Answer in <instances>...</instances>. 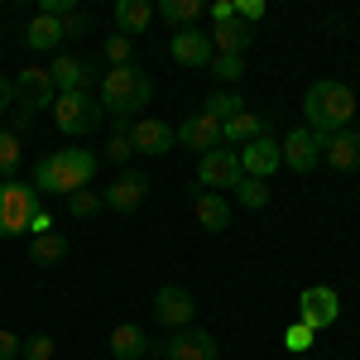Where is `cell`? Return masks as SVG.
Instances as JSON below:
<instances>
[{"mask_svg": "<svg viewBox=\"0 0 360 360\" xmlns=\"http://www.w3.org/2000/svg\"><path fill=\"white\" fill-rule=\"evenodd\" d=\"M10 86H15V106L25 115H34V111H44V106L58 101V86L49 77V68H25L20 77H10Z\"/></svg>", "mask_w": 360, "mask_h": 360, "instance_id": "9", "label": "cell"}, {"mask_svg": "<svg viewBox=\"0 0 360 360\" xmlns=\"http://www.w3.org/2000/svg\"><path fill=\"white\" fill-rule=\"evenodd\" d=\"M68 202V217H77V221H86V217H96L106 202H101V193H91V188H82V193H72V197H63Z\"/></svg>", "mask_w": 360, "mask_h": 360, "instance_id": "31", "label": "cell"}, {"mask_svg": "<svg viewBox=\"0 0 360 360\" xmlns=\"http://www.w3.org/2000/svg\"><path fill=\"white\" fill-rule=\"evenodd\" d=\"M29 259H34L39 269L63 264V259H68V236H63V231H44V236H34V240H29Z\"/></svg>", "mask_w": 360, "mask_h": 360, "instance_id": "25", "label": "cell"}, {"mask_svg": "<svg viewBox=\"0 0 360 360\" xmlns=\"http://www.w3.org/2000/svg\"><path fill=\"white\" fill-rule=\"evenodd\" d=\"M226 20H236V0H217L212 5V25H226Z\"/></svg>", "mask_w": 360, "mask_h": 360, "instance_id": "37", "label": "cell"}, {"mask_svg": "<svg viewBox=\"0 0 360 360\" xmlns=\"http://www.w3.org/2000/svg\"><path fill=\"white\" fill-rule=\"evenodd\" d=\"M20 159H25V144H20V135H10V130L0 125V178H10V173L20 168Z\"/></svg>", "mask_w": 360, "mask_h": 360, "instance_id": "30", "label": "cell"}, {"mask_svg": "<svg viewBox=\"0 0 360 360\" xmlns=\"http://www.w3.org/2000/svg\"><path fill=\"white\" fill-rule=\"evenodd\" d=\"M245 173H240V154H231V149H212V154H202V164H197V188H226V193H236V183H240Z\"/></svg>", "mask_w": 360, "mask_h": 360, "instance_id": "10", "label": "cell"}, {"mask_svg": "<svg viewBox=\"0 0 360 360\" xmlns=\"http://www.w3.org/2000/svg\"><path fill=\"white\" fill-rule=\"evenodd\" d=\"M15 356H20V336L0 327V360H15Z\"/></svg>", "mask_w": 360, "mask_h": 360, "instance_id": "36", "label": "cell"}, {"mask_svg": "<svg viewBox=\"0 0 360 360\" xmlns=\"http://www.w3.org/2000/svg\"><path fill=\"white\" fill-rule=\"evenodd\" d=\"M149 351H154V341H149V332L139 322H115L111 327V356L115 360H144Z\"/></svg>", "mask_w": 360, "mask_h": 360, "instance_id": "19", "label": "cell"}, {"mask_svg": "<svg viewBox=\"0 0 360 360\" xmlns=\"http://www.w3.org/2000/svg\"><path fill=\"white\" fill-rule=\"evenodd\" d=\"M106 159H111V164H130V159H135L130 120H115V125H111V144H106Z\"/></svg>", "mask_w": 360, "mask_h": 360, "instance_id": "28", "label": "cell"}, {"mask_svg": "<svg viewBox=\"0 0 360 360\" xmlns=\"http://www.w3.org/2000/svg\"><path fill=\"white\" fill-rule=\"evenodd\" d=\"M193 212H197V221H202V231H231V202H226L221 193H197L193 197Z\"/></svg>", "mask_w": 360, "mask_h": 360, "instance_id": "22", "label": "cell"}, {"mask_svg": "<svg viewBox=\"0 0 360 360\" xmlns=\"http://www.w3.org/2000/svg\"><path fill=\"white\" fill-rule=\"evenodd\" d=\"M212 72L221 77V86H236V77L245 72V58H231V53H217L212 58Z\"/></svg>", "mask_w": 360, "mask_h": 360, "instance_id": "32", "label": "cell"}, {"mask_svg": "<svg viewBox=\"0 0 360 360\" xmlns=\"http://www.w3.org/2000/svg\"><path fill=\"white\" fill-rule=\"evenodd\" d=\"M193 317H197L193 288H183V283H164V288H154V322H159V327L183 332V327H193Z\"/></svg>", "mask_w": 360, "mask_h": 360, "instance_id": "6", "label": "cell"}, {"mask_svg": "<svg viewBox=\"0 0 360 360\" xmlns=\"http://www.w3.org/2000/svg\"><path fill=\"white\" fill-rule=\"evenodd\" d=\"M278 149H283V168H293V173H312V168L322 164V139L312 135V130H288V135L278 139Z\"/></svg>", "mask_w": 360, "mask_h": 360, "instance_id": "11", "label": "cell"}, {"mask_svg": "<svg viewBox=\"0 0 360 360\" xmlns=\"http://www.w3.org/2000/svg\"><path fill=\"white\" fill-rule=\"evenodd\" d=\"M245 111V96L236 91V86H217L212 96H207V106H202V115H212L217 125H226L231 115H240Z\"/></svg>", "mask_w": 360, "mask_h": 360, "instance_id": "26", "label": "cell"}, {"mask_svg": "<svg viewBox=\"0 0 360 360\" xmlns=\"http://www.w3.org/2000/svg\"><path fill=\"white\" fill-rule=\"evenodd\" d=\"M207 39H212V49H217V53L245 58V49L255 44V29H250V25H240V20H226V25H217L212 34H207Z\"/></svg>", "mask_w": 360, "mask_h": 360, "instance_id": "21", "label": "cell"}, {"mask_svg": "<svg viewBox=\"0 0 360 360\" xmlns=\"http://www.w3.org/2000/svg\"><path fill=\"white\" fill-rule=\"evenodd\" d=\"M154 356L159 360H217L221 346H217V336L202 332V327H183V332L168 336L164 346H154Z\"/></svg>", "mask_w": 360, "mask_h": 360, "instance_id": "8", "label": "cell"}, {"mask_svg": "<svg viewBox=\"0 0 360 360\" xmlns=\"http://www.w3.org/2000/svg\"><path fill=\"white\" fill-rule=\"evenodd\" d=\"M149 25H154V5H149V0H115V29H120L125 39L144 34Z\"/></svg>", "mask_w": 360, "mask_h": 360, "instance_id": "23", "label": "cell"}, {"mask_svg": "<svg viewBox=\"0 0 360 360\" xmlns=\"http://www.w3.org/2000/svg\"><path fill=\"white\" fill-rule=\"evenodd\" d=\"M356 120H360V111H356Z\"/></svg>", "mask_w": 360, "mask_h": 360, "instance_id": "41", "label": "cell"}, {"mask_svg": "<svg viewBox=\"0 0 360 360\" xmlns=\"http://www.w3.org/2000/svg\"><path fill=\"white\" fill-rule=\"evenodd\" d=\"M360 101L356 91L346 82H336V77H317V82L307 86L303 96V115H307V130L317 139H332L341 130H351V120H356Z\"/></svg>", "mask_w": 360, "mask_h": 360, "instance_id": "1", "label": "cell"}, {"mask_svg": "<svg viewBox=\"0 0 360 360\" xmlns=\"http://www.w3.org/2000/svg\"><path fill=\"white\" fill-rule=\"evenodd\" d=\"M15 106V86H10V77H0V115Z\"/></svg>", "mask_w": 360, "mask_h": 360, "instance_id": "39", "label": "cell"}, {"mask_svg": "<svg viewBox=\"0 0 360 360\" xmlns=\"http://www.w3.org/2000/svg\"><path fill=\"white\" fill-rule=\"evenodd\" d=\"M159 20H168L173 29H193L202 20V0H159V10H154Z\"/></svg>", "mask_w": 360, "mask_h": 360, "instance_id": "27", "label": "cell"}, {"mask_svg": "<svg viewBox=\"0 0 360 360\" xmlns=\"http://www.w3.org/2000/svg\"><path fill=\"white\" fill-rule=\"evenodd\" d=\"M101 111H111L115 120H130V115L149 111L154 101V77L139 68V63H125V68H111L101 72Z\"/></svg>", "mask_w": 360, "mask_h": 360, "instance_id": "2", "label": "cell"}, {"mask_svg": "<svg viewBox=\"0 0 360 360\" xmlns=\"http://www.w3.org/2000/svg\"><path fill=\"white\" fill-rule=\"evenodd\" d=\"M322 159L336 173H360V130H341V135L322 139Z\"/></svg>", "mask_w": 360, "mask_h": 360, "instance_id": "18", "label": "cell"}, {"mask_svg": "<svg viewBox=\"0 0 360 360\" xmlns=\"http://www.w3.org/2000/svg\"><path fill=\"white\" fill-rule=\"evenodd\" d=\"M106 58H111V68H125V63H135V44L125 34H111L106 39Z\"/></svg>", "mask_w": 360, "mask_h": 360, "instance_id": "33", "label": "cell"}, {"mask_svg": "<svg viewBox=\"0 0 360 360\" xmlns=\"http://www.w3.org/2000/svg\"><path fill=\"white\" fill-rule=\"evenodd\" d=\"M274 168H283V149H278L274 135H259V139H250L245 149H240V173H245V178L269 183Z\"/></svg>", "mask_w": 360, "mask_h": 360, "instance_id": "12", "label": "cell"}, {"mask_svg": "<svg viewBox=\"0 0 360 360\" xmlns=\"http://www.w3.org/2000/svg\"><path fill=\"white\" fill-rule=\"evenodd\" d=\"M91 178H96V154L91 149H58V154H49L34 168V193L72 197L82 188H91Z\"/></svg>", "mask_w": 360, "mask_h": 360, "instance_id": "3", "label": "cell"}, {"mask_svg": "<svg viewBox=\"0 0 360 360\" xmlns=\"http://www.w3.org/2000/svg\"><path fill=\"white\" fill-rule=\"evenodd\" d=\"M173 135H178V144H188L193 154H212V149H221V125H217L212 115H202V111L188 115Z\"/></svg>", "mask_w": 360, "mask_h": 360, "instance_id": "17", "label": "cell"}, {"mask_svg": "<svg viewBox=\"0 0 360 360\" xmlns=\"http://www.w3.org/2000/svg\"><path fill=\"white\" fill-rule=\"evenodd\" d=\"M298 322L312 327V332H327L341 322V298H336V288L327 283H307L303 293H298Z\"/></svg>", "mask_w": 360, "mask_h": 360, "instance_id": "7", "label": "cell"}, {"mask_svg": "<svg viewBox=\"0 0 360 360\" xmlns=\"http://www.w3.org/2000/svg\"><path fill=\"white\" fill-rule=\"evenodd\" d=\"M259 135H269V130H264V115H255V111H240V115H231V120L221 125V144L226 149H231V144L245 149L250 139H259Z\"/></svg>", "mask_w": 360, "mask_h": 360, "instance_id": "24", "label": "cell"}, {"mask_svg": "<svg viewBox=\"0 0 360 360\" xmlns=\"http://www.w3.org/2000/svg\"><path fill=\"white\" fill-rule=\"evenodd\" d=\"M20 351H25V360H53V336H25L20 341Z\"/></svg>", "mask_w": 360, "mask_h": 360, "instance_id": "35", "label": "cell"}, {"mask_svg": "<svg viewBox=\"0 0 360 360\" xmlns=\"http://www.w3.org/2000/svg\"><path fill=\"white\" fill-rule=\"evenodd\" d=\"M168 53H173V63H183V68H212L217 49H212V39H207V34L193 25V29H173Z\"/></svg>", "mask_w": 360, "mask_h": 360, "instance_id": "13", "label": "cell"}, {"mask_svg": "<svg viewBox=\"0 0 360 360\" xmlns=\"http://www.w3.org/2000/svg\"><path fill=\"white\" fill-rule=\"evenodd\" d=\"M144 193H149V178H144L139 168H125V173L111 178V188L101 193V202H106L111 212H135L139 202H144Z\"/></svg>", "mask_w": 360, "mask_h": 360, "instance_id": "15", "label": "cell"}, {"mask_svg": "<svg viewBox=\"0 0 360 360\" xmlns=\"http://www.w3.org/2000/svg\"><path fill=\"white\" fill-rule=\"evenodd\" d=\"M63 39H68V34H63V20H58V15H44V10H39V15L29 20V29H25V44L34 49V53H58Z\"/></svg>", "mask_w": 360, "mask_h": 360, "instance_id": "20", "label": "cell"}, {"mask_svg": "<svg viewBox=\"0 0 360 360\" xmlns=\"http://www.w3.org/2000/svg\"><path fill=\"white\" fill-rule=\"evenodd\" d=\"M63 34H68V39L86 34V15H68V20H63Z\"/></svg>", "mask_w": 360, "mask_h": 360, "instance_id": "38", "label": "cell"}, {"mask_svg": "<svg viewBox=\"0 0 360 360\" xmlns=\"http://www.w3.org/2000/svg\"><path fill=\"white\" fill-rule=\"evenodd\" d=\"M49 77H53L58 96H63V91H86V86L96 82V68H91V63H86V58L58 53V58H53V68H49Z\"/></svg>", "mask_w": 360, "mask_h": 360, "instance_id": "16", "label": "cell"}, {"mask_svg": "<svg viewBox=\"0 0 360 360\" xmlns=\"http://www.w3.org/2000/svg\"><path fill=\"white\" fill-rule=\"evenodd\" d=\"M130 139H135V154H154V159L178 144L173 125H164L159 115H139V120H130Z\"/></svg>", "mask_w": 360, "mask_h": 360, "instance_id": "14", "label": "cell"}, {"mask_svg": "<svg viewBox=\"0 0 360 360\" xmlns=\"http://www.w3.org/2000/svg\"><path fill=\"white\" fill-rule=\"evenodd\" d=\"M101 101H96V96H91V91H63V96H58L53 101V120H58V130H63V135H91V130H96V125H101Z\"/></svg>", "mask_w": 360, "mask_h": 360, "instance_id": "5", "label": "cell"}, {"mask_svg": "<svg viewBox=\"0 0 360 360\" xmlns=\"http://www.w3.org/2000/svg\"><path fill=\"white\" fill-rule=\"evenodd\" d=\"M34 217H39V193H34V183L5 178V183H0V240L25 236L29 226H34Z\"/></svg>", "mask_w": 360, "mask_h": 360, "instance_id": "4", "label": "cell"}, {"mask_svg": "<svg viewBox=\"0 0 360 360\" xmlns=\"http://www.w3.org/2000/svg\"><path fill=\"white\" fill-rule=\"evenodd\" d=\"M236 202L250 207V212L269 207V183H259V178H240V183H236Z\"/></svg>", "mask_w": 360, "mask_h": 360, "instance_id": "29", "label": "cell"}, {"mask_svg": "<svg viewBox=\"0 0 360 360\" xmlns=\"http://www.w3.org/2000/svg\"><path fill=\"white\" fill-rule=\"evenodd\" d=\"M293 360H312V356H293Z\"/></svg>", "mask_w": 360, "mask_h": 360, "instance_id": "40", "label": "cell"}, {"mask_svg": "<svg viewBox=\"0 0 360 360\" xmlns=\"http://www.w3.org/2000/svg\"><path fill=\"white\" fill-rule=\"evenodd\" d=\"M312 327H303V322H293V327H283V346L293 351V356H307V346H312Z\"/></svg>", "mask_w": 360, "mask_h": 360, "instance_id": "34", "label": "cell"}]
</instances>
